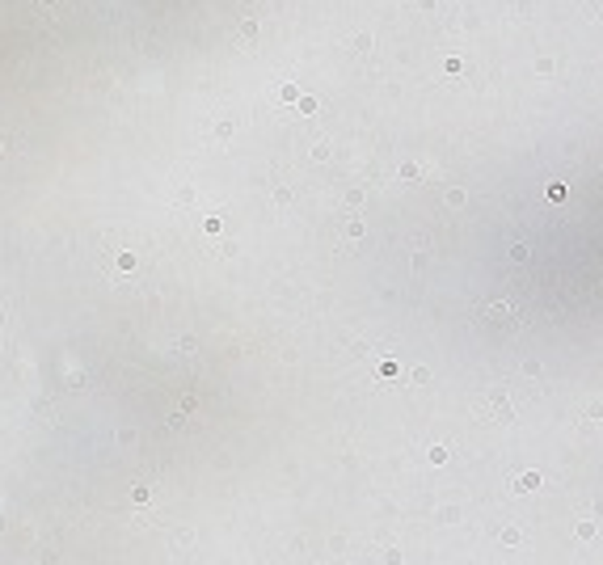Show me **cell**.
<instances>
[{"mask_svg": "<svg viewBox=\"0 0 603 565\" xmlns=\"http://www.w3.org/2000/svg\"><path fill=\"white\" fill-rule=\"evenodd\" d=\"M489 409H494V418H498V422H511V414H515L511 401H506L502 392H494V397H489Z\"/></svg>", "mask_w": 603, "mask_h": 565, "instance_id": "cell-1", "label": "cell"}, {"mask_svg": "<svg viewBox=\"0 0 603 565\" xmlns=\"http://www.w3.org/2000/svg\"><path fill=\"white\" fill-rule=\"evenodd\" d=\"M236 38H241V42H253V38H257V26H253L249 17H245L241 26H236Z\"/></svg>", "mask_w": 603, "mask_h": 565, "instance_id": "cell-2", "label": "cell"}, {"mask_svg": "<svg viewBox=\"0 0 603 565\" xmlns=\"http://www.w3.org/2000/svg\"><path fill=\"white\" fill-rule=\"evenodd\" d=\"M489 316H494V321H511V308H506V304H494Z\"/></svg>", "mask_w": 603, "mask_h": 565, "instance_id": "cell-3", "label": "cell"}, {"mask_svg": "<svg viewBox=\"0 0 603 565\" xmlns=\"http://www.w3.org/2000/svg\"><path fill=\"white\" fill-rule=\"evenodd\" d=\"M42 5H55V0H42Z\"/></svg>", "mask_w": 603, "mask_h": 565, "instance_id": "cell-4", "label": "cell"}]
</instances>
